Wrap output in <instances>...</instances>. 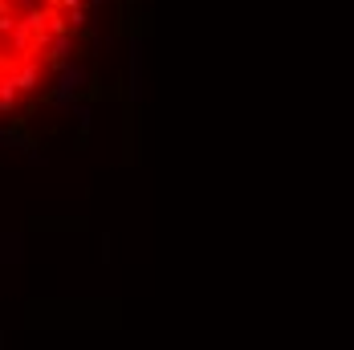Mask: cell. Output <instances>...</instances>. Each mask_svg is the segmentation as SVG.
I'll list each match as a JSON object with an SVG mask.
<instances>
[{
    "mask_svg": "<svg viewBox=\"0 0 354 350\" xmlns=\"http://www.w3.org/2000/svg\"><path fill=\"white\" fill-rule=\"evenodd\" d=\"M94 0H0V127L57 94L86 41Z\"/></svg>",
    "mask_w": 354,
    "mask_h": 350,
    "instance_id": "obj_1",
    "label": "cell"
}]
</instances>
